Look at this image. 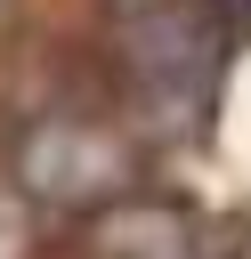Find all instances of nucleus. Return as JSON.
<instances>
[{
  "label": "nucleus",
  "instance_id": "obj_1",
  "mask_svg": "<svg viewBox=\"0 0 251 259\" xmlns=\"http://www.w3.org/2000/svg\"><path fill=\"white\" fill-rule=\"evenodd\" d=\"M202 8H211L219 24H251V0H202Z\"/></svg>",
  "mask_w": 251,
  "mask_h": 259
}]
</instances>
